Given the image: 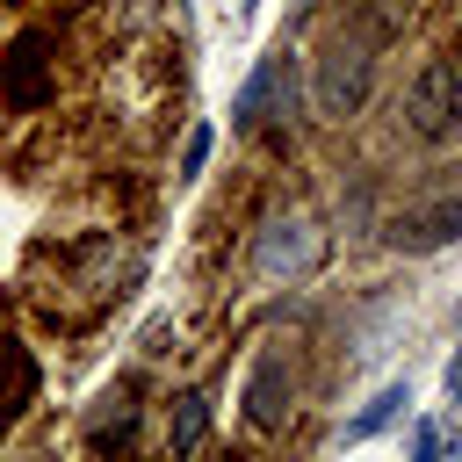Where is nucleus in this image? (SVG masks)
<instances>
[{
	"label": "nucleus",
	"mask_w": 462,
	"mask_h": 462,
	"mask_svg": "<svg viewBox=\"0 0 462 462\" xmlns=\"http://www.w3.org/2000/svg\"><path fill=\"white\" fill-rule=\"evenodd\" d=\"M375 65H383V43L361 29V22H339L318 58H310V108L325 123H346L368 108V87H375Z\"/></svg>",
	"instance_id": "obj_1"
},
{
	"label": "nucleus",
	"mask_w": 462,
	"mask_h": 462,
	"mask_svg": "<svg viewBox=\"0 0 462 462\" xmlns=\"http://www.w3.org/2000/svg\"><path fill=\"white\" fill-rule=\"evenodd\" d=\"M448 397L462 404V346H455V361H448Z\"/></svg>",
	"instance_id": "obj_12"
},
{
	"label": "nucleus",
	"mask_w": 462,
	"mask_h": 462,
	"mask_svg": "<svg viewBox=\"0 0 462 462\" xmlns=\"http://www.w3.org/2000/svg\"><path fill=\"white\" fill-rule=\"evenodd\" d=\"M404 137L411 144H448L462 130V51H433L411 79H404Z\"/></svg>",
	"instance_id": "obj_2"
},
{
	"label": "nucleus",
	"mask_w": 462,
	"mask_h": 462,
	"mask_svg": "<svg viewBox=\"0 0 462 462\" xmlns=\"http://www.w3.org/2000/svg\"><path fill=\"white\" fill-rule=\"evenodd\" d=\"M462 231V202H440V209H419V217H404L390 238L404 245V253H433V245H448Z\"/></svg>",
	"instance_id": "obj_7"
},
{
	"label": "nucleus",
	"mask_w": 462,
	"mask_h": 462,
	"mask_svg": "<svg viewBox=\"0 0 462 462\" xmlns=\"http://www.w3.org/2000/svg\"><path fill=\"white\" fill-rule=\"evenodd\" d=\"M411 14H419V0H346V22H361L375 43H397Z\"/></svg>",
	"instance_id": "obj_8"
},
{
	"label": "nucleus",
	"mask_w": 462,
	"mask_h": 462,
	"mask_svg": "<svg viewBox=\"0 0 462 462\" xmlns=\"http://www.w3.org/2000/svg\"><path fill=\"white\" fill-rule=\"evenodd\" d=\"M36 404V361L22 339H0V433Z\"/></svg>",
	"instance_id": "obj_6"
},
{
	"label": "nucleus",
	"mask_w": 462,
	"mask_h": 462,
	"mask_svg": "<svg viewBox=\"0 0 462 462\" xmlns=\"http://www.w3.org/2000/svg\"><path fill=\"white\" fill-rule=\"evenodd\" d=\"M0 101L14 116H43L58 101V22H36L0 58Z\"/></svg>",
	"instance_id": "obj_3"
},
{
	"label": "nucleus",
	"mask_w": 462,
	"mask_h": 462,
	"mask_svg": "<svg viewBox=\"0 0 462 462\" xmlns=\"http://www.w3.org/2000/svg\"><path fill=\"white\" fill-rule=\"evenodd\" d=\"M209 144H217V137H209V123H195V130H188V144H180V173H202Z\"/></svg>",
	"instance_id": "obj_11"
},
{
	"label": "nucleus",
	"mask_w": 462,
	"mask_h": 462,
	"mask_svg": "<svg viewBox=\"0 0 462 462\" xmlns=\"http://www.w3.org/2000/svg\"><path fill=\"white\" fill-rule=\"evenodd\" d=\"M310 267H318V231H310V217H274V224L260 231V245H253V274L282 282V274H310Z\"/></svg>",
	"instance_id": "obj_5"
},
{
	"label": "nucleus",
	"mask_w": 462,
	"mask_h": 462,
	"mask_svg": "<svg viewBox=\"0 0 462 462\" xmlns=\"http://www.w3.org/2000/svg\"><path fill=\"white\" fill-rule=\"evenodd\" d=\"M202 433H209V397H202V390L173 397V419H166V448H173V455H188V448H202Z\"/></svg>",
	"instance_id": "obj_9"
},
{
	"label": "nucleus",
	"mask_w": 462,
	"mask_h": 462,
	"mask_svg": "<svg viewBox=\"0 0 462 462\" xmlns=\"http://www.w3.org/2000/svg\"><path fill=\"white\" fill-rule=\"evenodd\" d=\"M296 346L289 339H267L260 346V361H253V375H245V419H253V433H282L289 419H296Z\"/></svg>",
	"instance_id": "obj_4"
},
{
	"label": "nucleus",
	"mask_w": 462,
	"mask_h": 462,
	"mask_svg": "<svg viewBox=\"0 0 462 462\" xmlns=\"http://www.w3.org/2000/svg\"><path fill=\"white\" fill-rule=\"evenodd\" d=\"M404 404H411V390H404V383L375 390V397H368V411H361V419H346V440H375V433H383V426H390Z\"/></svg>",
	"instance_id": "obj_10"
}]
</instances>
